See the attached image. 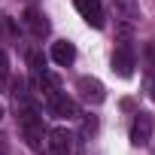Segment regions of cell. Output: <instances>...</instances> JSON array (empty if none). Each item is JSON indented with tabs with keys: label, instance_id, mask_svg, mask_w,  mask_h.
<instances>
[{
	"label": "cell",
	"instance_id": "10",
	"mask_svg": "<svg viewBox=\"0 0 155 155\" xmlns=\"http://www.w3.org/2000/svg\"><path fill=\"white\" fill-rule=\"evenodd\" d=\"M113 6H116V12L125 15L128 21L140 18V3H137V0H113Z\"/></svg>",
	"mask_w": 155,
	"mask_h": 155
},
{
	"label": "cell",
	"instance_id": "13",
	"mask_svg": "<svg viewBox=\"0 0 155 155\" xmlns=\"http://www.w3.org/2000/svg\"><path fill=\"white\" fill-rule=\"evenodd\" d=\"M0 119H3V107H0Z\"/></svg>",
	"mask_w": 155,
	"mask_h": 155
},
{
	"label": "cell",
	"instance_id": "8",
	"mask_svg": "<svg viewBox=\"0 0 155 155\" xmlns=\"http://www.w3.org/2000/svg\"><path fill=\"white\" fill-rule=\"evenodd\" d=\"M25 28H28L37 40H43V37L49 34V18H46L40 9H28V12H25Z\"/></svg>",
	"mask_w": 155,
	"mask_h": 155
},
{
	"label": "cell",
	"instance_id": "6",
	"mask_svg": "<svg viewBox=\"0 0 155 155\" xmlns=\"http://www.w3.org/2000/svg\"><path fill=\"white\" fill-rule=\"evenodd\" d=\"M76 88L82 91V97H85L88 104H104V97H107L104 85H101L97 79H91V76H82V79L76 82Z\"/></svg>",
	"mask_w": 155,
	"mask_h": 155
},
{
	"label": "cell",
	"instance_id": "2",
	"mask_svg": "<svg viewBox=\"0 0 155 155\" xmlns=\"http://www.w3.org/2000/svg\"><path fill=\"white\" fill-rule=\"evenodd\" d=\"M152 113H137L134 122H131V143L134 146H149L152 140Z\"/></svg>",
	"mask_w": 155,
	"mask_h": 155
},
{
	"label": "cell",
	"instance_id": "9",
	"mask_svg": "<svg viewBox=\"0 0 155 155\" xmlns=\"http://www.w3.org/2000/svg\"><path fill=\"white\" fill-rule=\"evenodd\" d=\"M52 61H55L58 67H70V64L76 61V46H73V43H67V40L52 43Z\"/></svg>",
	"mask_w": 155,
	"mask_h": 155
},
{
	"label": "cell",
	"instance_id": "1",
	"mask_svg": "<svg viewBox=\"0 0 155 155\" xmlns=\"http://www.w3.org/2000/svg\"><path fill=\"white\" fill-rule=\"evenodd\" d=\"M18 125H21V134H25V140H28V146H40L43 143V119L31 110V107H21V116H18Z\"/></svg>",
	"mask_w": 155,
	"mask_h": 155
},
{
	"label": "cell",
	"instance_id": "12",
	"mask_svg": "<svg viewBox=\"0 0 155 155\" xmlns=\"http://www.w3.org/2000/svg\"><path fill=\"white\" fill-rule=\"evenodd\" d=\"M28 61H31V67H34V70H46V61H43V55H40V52H31V55H28Z\"/></svg>",
	"mask_w": 155,
	"mask_h": 155
},
{
	"label": "cell",
	"instance_id": "5",
	"mask_svg": "<svg viewBox=\"0 0 155 155\" xmlns=\"http://www.w3.org/2000/svg\"><path fill=\"white\" fill-rule=\"evenodd\" d=\"M49 149H52V155H70L73 152V134L67 128L49 131Z\"/></svg>",
	"mask_w": 155,
	"mask_h": 155
},
{
	"label": "cell",
	"instance_id": "3",
	"mask_svg": "<svg viewBox=\"0 0 155 155\" xmlns=\"http://www.w3.org/2000/svg\"><path fill=\"white\" fill-rule=\"evenodd\" d=\"M46 101H49V113H52L55 119H76V116H79L76 104H73L64 91H52Z\"/></svg>",
	"mask_w": 155,
	"mask_h": 155
},
{
	"label": "cell",
	"instance_id": "11",
	"mask_svg": "<svg viewBox=\"0 0 155 155\" xmlns=\"http://www.w3.org/2000/svg\"><path fill=\"white\" fill-rule=\"evenodd\" d=\"M6 79H9V61H6L3 52H0V88L6 85Z\"/></svg>",
	"mask_w": 155,
	"mask_h": 155
},
{
	"label": "cell",
	"instance_id": "7",
	"mask_svg": "<svg viewBox=\"0 0 155 155\" xmlns=\"http://www.w3.org/2000/svg\"><path fill=\"white\" fill-rule=\"evenodd\" d=\"M113 70L119 73V76H128L134 73V52H131V46H119L116 49V55H113Z\"/></svg>",
	"mask_w": 155,
	"mask_h": 155
},
{
	"label": "cell",
	"instance_id": "4",
	"mask_svg": "<svg viewBox=\"0 0 155 155\" xmlns=\"http://www.w3.org/2000/svg\"><path fill=\"white\" fill-rule=\"evenodd\" d=\"M73 3H76L79 15L91 28H104V6H101V0H73Z\"/></svg>",
	"mask_w": 155,
	"mask_h": 155
}]
</instances>
